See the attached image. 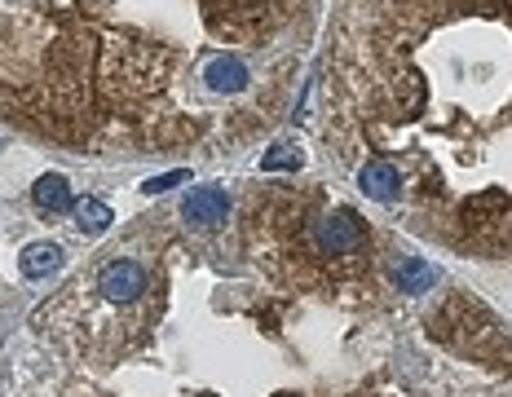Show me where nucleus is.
I'll return each mask as SVG.
<instances>
[{"label":"nucleus","instance_id":"f257e3e1","mask_svg":"<svg viewBox=\"0 0 512 397\" xmlns=\"http://www.w3.org/2000/svg\"><path fill=\"white\" fill-rule=\"evenodd\" d=\"M0 397H102L84 380L67 375L53 362L40 358H14L0 367Z\"/></svg>","mask_w":512,"mask_h":397},{"label":"nucleus","instance_id":"f03ea898","mask_svg":"<svg viewBox=\"0 0 512 397\" xmlns=\"http://www.w3.org/2000/svg\"><path fill=\"white\" fill-rule=\"evenodd\" d=\"M314 239L327 256H340V261H345V256H358L362 248H367V230H362V221L349 208H336V212H327V217H318Z\"/></svg>","mask_w":512,"mask_h":397},{"label":"nucleus","instance_id":"7ed1b4c3","mask_svg":"<svg viewBox=\"0 0 512 397\" xmlns=\"http://www.w3.org/2000/svg\"><path fill=\"white\" fill-rule=\"evenodd\" d=\"M226 212H230V199L221 186H195L186 195V203H181V217L190 225H221Z\"/></svg>","mask_w":512,"mask_h":397},{"label":"nucleus","instance_id":"20e7f679","mask_svg":"<svg viewBox=\"0 0 512 397\" xmlns=\"http://www.w3.org/2000/svg\"><path fill=\"white\" fill-rule=\"evenodd\" d=\"M358 186H362V195H367V199L393 203V199H398V190H402V177H398V168H393V164H384V159H371V164H362Z\"/></svg>","mask_w":512,"mask_h":397},{"label":"nucleus","instance_id":"39448f33","mask_svg":"<svg viewBox=\"0 0 512 397\" xmlns=\"http://www.w3.org/2000/svg\"><path fill=\"white\" fill-rule=\"evenodd\" d=\"M31 199H36V208L45 212V217H58V212H71V208H76L67 177H58V173H45V177H40L36 186H31Z\"/></svg>","mask_w":512,"mask_h":397},{"label":"nucleus","instance_id":"423d86ee","mask_svg":"<svg viewBox=\"0 0 512 397\" xmlns=\"http://www.w3.org/2000/svg\"><path fill=\"white\" fill-rule=\"evenodd\" d=\"M433 265H424L420 256H402L398 265H393V287L398 292H429L433 287Z\"/></svg>","mask_w":512,"mask_h":397},{"label":"nucleus","instance_id":"0eeeda50","mask_svg":"<svg viewBox=\"0 0 512 397\" xmlns=\"http://www.w3.org/2000/svg\"><path fill=\"white\" fill-rule=\"evenodd\" d=\"M18 265H23V278L58 274V270H62V248H58V243H31Z\"/></svg>","mask_w":512,"mask_h":397},{"label":"nucleus","instance_id":"6e6552de","mask_svg":"<svg viewBox=\"0 0 512 397\" xmlns=\"http://www.w3.org/2000/svg\"><path fill=\"white\" fill-rule=\"evenodd\" d=\"M208 84H212V89H221V93H239L243 84H248V67L226 53V58H217L208 67Z\"/></svg>","mask_w":512,"mask_h":397},{"label":"nucleus","instance_id":"1a4fd4ad","mask_svg":"<svg viewBox=\"0 0 512 397\" xmlns=\"http://www.w3.org/2000/svg\"><path fill=\"white\" fill-rule=\"evenodd\" d=\"M71 217H76V230H84V234H102L106 225L115 221L111 208H106V203H98V199H80L76 208H71Z\"/></svg>","mask_w":512,"mask_h":397},{"label":"nucleus","instance_id":"9d476101","mask_svg":"<svg viewBox=\"0 0 512 397\" xmlns=\"http://www.w3.org/2000/svg\"><path fill=\"white\" fill-rule=\"evenodd\" d=\"M261 168H265V173H287V168H301V146H296V142L270 146L261 155Z\"/></svg>","mask_w":512,"mask_h":397},{"label":"nucleus","instance_id":"9b49d317","mask_svg":"<svg viewBox=\"0 0 512 397\" xmlns=\"http://www.w3.org/2000/svg\"><path fill=\"white\" fill-rule=\"evenodd\" d=\"M181 181H190V173H186V168H177V173H164V177H151V181H146V195H164V190H173V186H181Z\"/></svg>","mask_w":512,"mask_h":397}]
</instances>
